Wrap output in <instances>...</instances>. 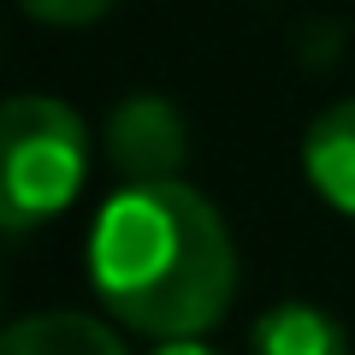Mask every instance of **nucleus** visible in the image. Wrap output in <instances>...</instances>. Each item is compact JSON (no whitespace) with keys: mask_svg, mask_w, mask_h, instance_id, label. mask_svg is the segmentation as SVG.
<instances>
[{"mask_svg":"<svg viewBox=\"0 0 355 355\" xmlns=\"http://www.w3.org/2000/svg\"><path fill=\"white\" fill-rule=\"evenodd\" d=\"M302 172L338 214L355 219V101H338L308 125L302 137Z\"/></svg>","mask_w":355,"mask_h":355,"instance_id":"20e7f679","label":"nucleus"},{"mask_svg":"<svg viewBox=\"0 0 355 355\" xmlns=\"http://www.w3.org/2000/svg\"><path fill=\"white\" fill-rule=\"evenodd\" d=\"M148 355H219V349H207V343H196V338H172V343H154Z\"/></svg>","mask_w":355,"mask_h":355,"instance_id":"6e6552de","label":"nucleus"},{"mask_svg":"<svg viewBox=\"0 0 355 355\" xmlns=\"http://www.w3.org/2000/svg\"><path fill=\"white\" fill-rule=\"evenodd\" d=\"M89 178V130L53 95L0 101V231L24 237L60 219Z\"/></svg>","mask_w":355,"mask_h":355,"instance_id":"f03ea898","label":"nucleus"},{"mask_svg":"<svg viewBox=\"0 0 355 355\" xmlns=\"http://www.w3.org/2000/svg\"><path fill=\"white\" fill-rule=\"evenodd\" d=\"M107 160L125 184H172L190 160V125L166 95H125L107 113Z\"/></svg>","mask_w":355,"mask_h":355,"instance_id":"7ed1b4c3","label":"nucleus"},{"mask_svg":"<svg viewBox=\"0 0 355 355\" xmlns=\"http://www.w3.org/2000/svg\"><path fill=\"white\" fill-rule=\"evenodd\" d=\"M0 355H125V343L101 320L53 308V314H30L18 326H6L0 331Z\"/></svg>","mask_w":355,"mask_h":355,"instance_id":"39448f33","label":"nucleus"},{"mask_svg":"<svg viewBox=\"0 0 355 355\" xmlns=\"http://www.w3.org/2000/svg\"><path fill=\"white\" fill-rule=\"evenodd\" d=\"M89 284L142 338H202L237 296V249L219 207L184 178L125 184L89 225Z\"/></svg>","mask_w":355,"mask_h":355,"instance_id":"f257e3e1","label":"nucleus"},{"mask_svg":"<svg viewBox=\"0 0 355 355\" xmlns=\"http://www.w3.org/2000/svg\"><path fill=\"white\" fill-rule=\"evenodd\" d=\"M254 355H349V338L343 326L314 302H279L266 308L249 331Z\"/></svg>","mask_w":355,"mask_h":355,"instance_id":"423d86ee","label":"nucleus"},{"mask_svg":"<svg viewBox=\"0 0 355 355\" xmlns=\"http://www.w3.org/2000/svg\"><path fill=\"white\" fill-rule=\"evenodd\" d=\"M36 24H95L101 12H113L119 0H18Z\"/></svg>","mask_w":355,"mask_h":355,"instance_id":"0eeeda50","label":"nucleus"}]
</instances>
